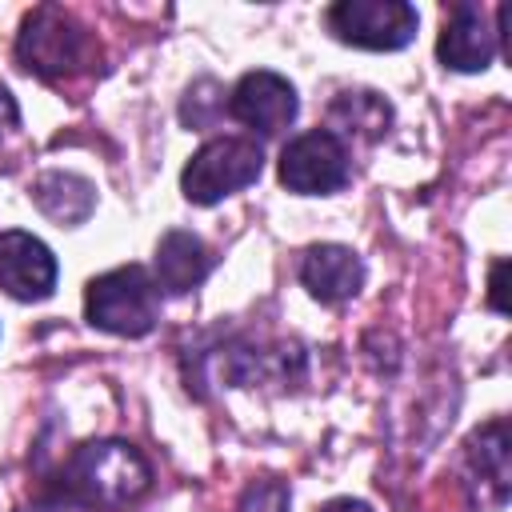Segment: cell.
Listing matches in <instances>:
<instances>
[{"mask_svg":"<svg viewBox=\"0 0 512 512\" xmlns=\"http://www.w3.org/2000/svg\"><path fill=\"white\" fill-rule=\"evenodd\" d=\"M148 484H152V468L140 456V448H132L128 440H88L64 460L56 496L76 508L112 512L140 500Z\"/></svg>","mask_w":512,"mask_h":512,"instance_id":"1","label":"cell"},{"mask_svg":"<svg viewBox=\"0 0 512 512\" xmlns=\"http://www.w3.org/2000/svg\"><path fill=\"white\" fill-rule=\"evenodd\" d=\"M92 56H96V40L72 12L56 4H40L24 16L20 36H16V60L24 72L44 76V80H64V76L84 72Z\"/></svg>","mask_w":512,"mask_h":512,"instance_id":"2","label":"cell"},{"mask_svg":"<svg viewBox=\"0 0 512 512\" xmlns=\"http://www.w3.org/2000/svg\"><path fill=\"white\" fill-rule=\"evenodd\" d=\"M84 316L92 328L112 336H148L160 320V288L140 264L112 268L88 280Z\"/></svg>","mask_w":512,"mask_h":512,"instance_id":"3","label":"cell"},{"mask_svg":"<svg viewBox=\"0 0 512 512\" xmlns=\"http://www.w3.org/2000/svg\"><path fill=\"white\" fill-rule=\"evenodd\" d=\"M264 152L248 136H216L192 152L180 172V192L192 204H220L224 196L260 180Z\"/></svg>","mask_w":512,"mask_h":512,"instance_id":"4","label":"cell"},{"mask_svg":"<svg viewBox=\"0 0 512 512\" xmlns=\"http://www.w3.org/2000/svg\"><path fill=\"white\" fill-rule=\"evenodd\" d=\"M324 24L340 44L396 52V48L412 44L420 16L404 0H340L324 12Z\"/></svg>","mask_w":512,"mask_h":512,"instance_id":"5","label":"cell"},{"mask_svg":"<svg viewBox=\"0 0 512 512\" xmlns=\"http://www.w3.org/2000/svg\"><path fill=\"white\" fill-rule=\"evenodd\" d=\"M348 176H352V160H348L340 132H332V128L300 132L280 152V184L296 196L340 192L348 184Z\"/></svg>","mask_w":512,"mask_h":512,"instance_id":"6","label":"cell"},{"mask_svg":"<svg viewBox=\"0 0 512 512\" xmlns=\"http://www.w3.org/2000/svg\"><path fill=\"white\" fill-rule=\"evenodd\" d=\"M228 112L260 132V136H280L296 112H300V100H296V88L292 80H284L280 72H268V68H256V72H244L228 96Z\"/></svg>","mask_w":512,"mask_h":512,"instance_id":"7","label":"cell"},{"mask_svg":"<svg viewBox=\"0 0 512 512\" xmlns=\"http://www.w3.org/2000/svg\"><path fill=\"white\" fill-rule=\"evenodd\" d=\"M504 16H508V8H496V28H488L480 4H452L448 20L440 28V40H436L440 64L452 72H484L500 48Z\"/></svg>","mask_w":512,"mask_h":512,"instance_id":"8","label":"cell"},{"mask_svg":"<svg viewBox=\"0 0 512 512\" xmlns=\"http://www.w3.org/2000/svg\"><path fill=\"white\" fill-rule=\"evenodd\" d=\"M0 288L12 300H44L56 288V256L32 232H0Z\"/></svg>","mask_w":512,"mask_h":512,"instance_id":"9","label":"cell"},{"mask_svg":"<svg viewBox=\"0 0 512 512\" xmlns=\"http://www.w3.org/2000/svg\"><path fill=\"white\" fill-rule=\"evenodd\" d=\"M300 284L320 304H344L364 288V260L344 244H312L300 260Z\"/></svg>","mask_w":512,"mask_h":512,"instance_id":"10","label":"cell"},{"mask_svg":"<svg viewBox=\"0 0 512 512\" xmlns=\"http://www.w3.org/2000/svg\"><path fill=\"white\" fill-rule=\"evenodd\" d=\"M208 272H212V256H208V248H204V240L196 232L172 228V232L160 236L156 256H152V280H156V288H164L172 296H184L196 284H204Z\"/></svg>","mask_w":512,"mask_h":512,"instance_id":"11","label":"cell"},{"mask_svg":"<svg viewBox=\"0 0 512 512\" xmlns=\"http://www.w3.org/2000/svg\"><path fill=\"white\" fill-rule=\"evenodd\" d=\"M32 200H36V208H40L48 220H56L60 228H64V224L72 228V224H84V220L92 216V208H96V188H92V180L56 168V172L36 176Z\"/></svg>","mask_w":512,"mask_h":512,"instance_id":"12","label":"cell"},{"mask_svg":"<svg viewBox=\"0 0 512 512\" xmlns=\"http://www.w3.org/2000/svg\"><path fill=\"white\" fill-rule=\"evenodd\" d=\"M468 460L480 472V480H488L496 488V500L508 496V424L504 420H488L468 436Z\"/></svg>","mask_w":512,"mask_h":512,"instance_id":"13","label":"cell"},{"mask_svg":"<svg viewBox=\"0 0 512 512\" xmlns=\"http://www.w3.org/2000/svg\"><path fill=\"white\" fill-rule=\"evenodd\" d=\"M332 120H336L344 132H360V136L376 140V136L388 132L392 108H388V100L376 96V92H340V100L332 104Z\"/></svg>","mask_w":512,"mask_h":512,"instance_id":"14","label":"cell"},{"mask_svg":"<svg viewBox=\"0 0 512 512\" xmlns=\"http://www.w3.org/2000/svg\"><path fill=\"white\" fill-rule=\"evenodd\" d=\"M288 504H292L288 484H280V480L264 476V480H252V484L240 492L236 512H288Z\"/></svg>","mask_w":512,"mask_h":512,"instance_id":"15","label":"cell"},{"mask_svg":"<svg viewBox=\"0 0 512 512\" xmlns=\"http://www.w3.org/2000/svg\"><path fill=\"white\" fill-rule=\"evenodd\" d=\"M504 268H508V264L496 260V264H492V276H488V304H492L496 312L508 308V304H504Z\"/></svg>","mask_w":512,"mask_h":512,"instance_id":"16","label":"cell"},{"mask_svg":"<svg viewBox=\"0 0 512 512\" xmlns=\"http://www.w3.org/2000/svg\"><path fill=\"white\" fill-rule=\"evenodd\" d=\"M16 124H20V108H16L12 92L0 84V136H4V132H12Z\"/></svg>","mask_w":512,"mask_h":512,"instance_id":"17","label":"cell"},{"mask_svg":"<svg viewBox=\"0 0 512 512\" xmlns=\"http://www.w3.org/2000/svg\"><path fill=\"white\" fill-rule=\"evenodd\" d=\"M320 512H372L364 500H352V496H340V500H328Z\"/></svg>","mask_w":512,"mask_h":512,"instance_id":"18","label":"cell"}]
</instances>
